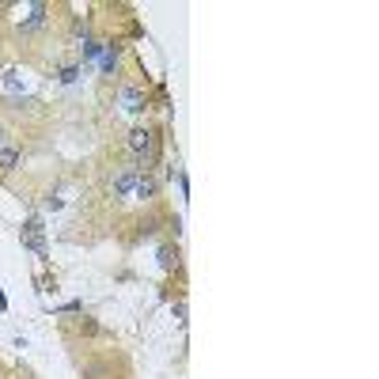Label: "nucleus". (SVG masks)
<instances>
[{
	"mask_svg": "<svg viewBox=\"0 0 379 379\" xmlns=\"http://www.w3.org/2000/svg\"><path fill=\"white\" fill-rule=\"evenodd\" d=\"M19 160H23V152H19L16 144H4V148H0V171L4 175H12L19 167Z\"/></svg>",
	"mask_w": 379,
	"mask_h": 379,
	"instance_id": "39448f33",
	"label": "nucleus"
},
{
	"mask_svg": "<svg viewBox=\"0 0 379 379\" xmlns=\"http://www.w3.org/2000/svg\"><path fill=\"white\" fill-rule=\"evenodd\" d=\"M4 137H8V133H4V126H0V148H4V144H8Z\"/></svg>",
	"mask_w": 379,
	"mask_h": 379,
	"instance_id": "423d86ee",
	"label": "nucleus"
},
{
	"mask_svg": "<svg viewBox=\"0 0 379 379\" xmlns=\"http://www.w3.org/2000/svg\"><path fill=\"white\" fill-rule=\"evenodd\" d=\"M129 152H133V160H137V167H148L155 163V133L152 129H144V126H137V129H129Z\"/></svg>",
	"mask_w": 379,
	"mask_h": 379,
	"instance_id": "f257e3e1",
	"label": "nucleus"
},
{
	"mask_svg": "<svg viewBox=\"0 0 379 379\" xmlns=\"http://www.w3.org/2000/svg\"><path fill=\"white\" fill-rule=\"evenodd\" d=\"M121 106H126L129 114H141V110L148 106V95H144V87H137V84H126V87H121Z\"/></svg>",
	"mask_w": 379,
	"mask_h": 379,
	"instance_id": "7ed1b4c3",
	"label": "nucleus"
},
{
	"mask_svg": "<svg viewBox=\"0 0 379 379\" xmlns=\"http://www.w3.org/2000/svg\"><path fill=\"white\" fill-rule=\"evenodd\" d=\"M137 163H121L110 171V194L118 197V202H129L133 197V190H137Z\"/></svg>",
	"mask_w": 379,
	"mask_h": 379,
	"instance_id": "f03ea898",
	"label": "nucleus"
},
{
	"mask_svg": "<svg viewBox=\"0 0 379 379\" xmlns=\"http://www.w3.org/2000/svg\"><path fill=\"white\" fill-rule=\"evenodd\" d=\"M155 194H160V182H155V175H152V171L137 175V190H133V197H137V202H152Z\"/></svg>",
	"mask_w": 379,
	"mask_h": 379,
	"instance_id": "20e7f679",
	"label": "nucleus"
}]
</instances>
